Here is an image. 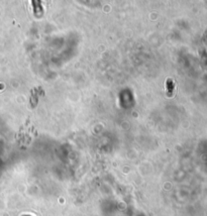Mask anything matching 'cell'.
Returning a JSON list of instances; mask_svg holds the SVG:
<instances>
[{"label": "cell", "mask_w": 207, "mask_h": 216, "mask_svg": "<svg viewBox=\"0 0 207 216\" xmlns=\"http://www.w3.org/2000/svg\"><path fill=\"white\" fill-rule=\"evenodd\" d=\"M174 83L171 79H168L166 81V92H167V95H168L169 97H171L173 95V90H174Z\"/></svg>", "instance_id": "cell-1"}, {"label": "cell", "mask_w": 207, "mask_h": 216, "mask_svg": "<svg viewBox=\"0 0 207 216\" xmlns=\"http://www.w3.org/2000/svg\"><path fill=\"white\" fill-rule=\"evenodd\" d=\"M32 4L34 5V14L37 16H41L42 13H43V9H42V5H41V2L39 1H32Z\"/></svg>", "instance_id": "cell-2"}, {"label": "cell", "mask_w": 207, "mask_h": 216, "mask_svg": "<svg viewBox=\"0 0 207 216\" xmlns=\"http://www.w3.org/2000/svg\"><path fill=\"white\" fill-rule=\"evenodd\" d=\"M30 102H31V106L32 107H35V105L38 103V96L35 94V89L32 90L31 95H30Z\"/></svg>", "instance_id": "cell-3"}]
</instances>
